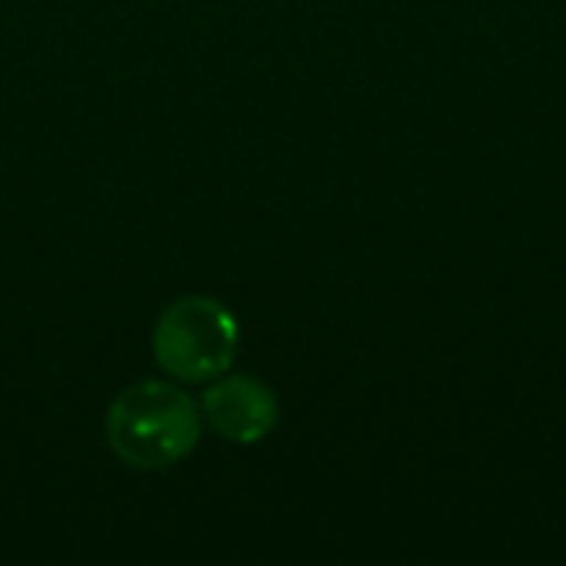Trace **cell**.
<instances>
[{
  "mask_svg": "<svg viewBox=\"0 0 566 566\" xmlns=\"http://www.w3.org/2000/svg\"><path fill=\"white\" fill-rule=\"evenodd\" d=\"M202 438L196 401L169 381L123 388L106 411V444L136 471H166L189 458Z\"/></svg>",
  "mask_w": 566,
  "mask_h": 566,
  "instance_id": "6da1fadb",
  "label": "cell"
},
{
  "mask_svg": "<svg viewBox=\"0 0 566 566\" xmlns=\"http://www.w3.org/2000/svg\"><path fill=\"white\" fill-rule=\"evenodd\" d=\"M239 352V322L212 295H182L163 308L153 325L156 365L186 385L216 381Z\"/></svg>",
  "mask_w": 566,
  "mask_h": 566,
  "instance_id": "7a4b0ae2",
  "label": "cell"
},
{
  "mask_svg": "<svg viewBox=\"0 0 566 566\" xmlns=\"http://www.w3.org/2000/svg\"><path fill=\"white\" fill-rule=\"evenodd\" d=\"M202 415L222 441L259 444L279 424V398L252 375H219L202 391Z\"/></svg>",
  "mask_w": 566,
  "mask_h": 566,
  "instance_id": "3957f363",
  "label": "cell"
}]
</instances>
